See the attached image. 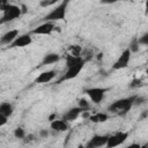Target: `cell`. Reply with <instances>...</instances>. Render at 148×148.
<instances>
[{
    "label": "cell",
    "instance_id": "cell-14",
    "mask_svg": "<svg viewBox=\"0 0 148 148\" xmlns=\"http://www.w3.org/2000/svg\"><path fill=\"white\" fill-rule=\"evenodd\" d=\"M50 127L56 131V132H65L67 131L68 128V125H67V121L62 120V119H59V120H52L51 124H50Z\"/></svg>",
    "mask_w": 148,
    "mask_h": 148
},
{
    "label": "cell",
    "instance_id": "cell-1",
    "mask_svg": "<svg viewBox=\"0 0 148 148\" xmlns=\"http://www.w3.org/2000/svg\"><path fill=\"white\" fill-rule=\"evenodd\" d=\"M135 98H136V95L131 96V97H126V98H121V99H118V101H114L111 105H109L108 110L110 112H112V113H118L120 116H124L134 105Z\"/></svg>",
    "mask_w": 148,
    "mask_h": 148
},
{
    "label": "cell",
    "instance_id": "cell-3",
    "mask_svg": "<svg viewBox=\"0 0 148 148\" xmlns=\"http://www.w3.org/2000/svg\"><path fill=\"white\" fill-rule=\"evenodd\" d=\"M67 5H68L67 1L60 2L54 9H52L49 14H46L43 17L44 22H52L53 23L56 21L65 20V17H66V10H67Z\"/></svg>",
    "mask_w": 148,
    "mask_h": 148
},
{
    "label": "cell",
    "instance_id": "cell-18",
    "mask_svg": "<svg viewBox=\"0 0 148 148\" xmlns=\"http://www.w3.org/2000/svg\"><path fill=\"white\" fill-rule=\"evenodd\" d=\"M108 118H109V116H108L106 113H102V112L91 114V116L89 117L90 121H92V123H104V121L108 120Z\"/></svg>",
    "mask_w": 148,
    "mask_h": 148
},
{
    "label": "cell",
    "instance_id": "cell-24",
    "mask_svg": "<svg viewBox=\"0 0 148 148\" xmlns=\"http://www.w3.org/2000/svg\"><path fill=\"white\" fill-rule=\"evenodd\" d=\"M138 43H139V44H142V45H147V44H148V34L146 32L142 37H140V38L138 39Z\"/></svg>",
    "mask_w": 148,
    "mask_h": 148
},
{
    "label": "cell",
    "instance_id": "cell-29",
    "mask_svg": "<svg viewBox=\"0 0 148 148\" xmlns=\"http://www.w3.org/2000/svg\"><path fill=\"white\" fill-rule=\"evenodd\" d=\"M140 146H141V145H139V143H131L130 146H127V147H125V148H140Z\"/></svg>",
    "mask_w": 148,
    "mask_h": 148
},
{
    "label": "cell",
    "instance_id": "cell-20",
    "mask_svg": "<svg viewBox=\"0 0 148 148\" xmlns=\"http://www.w3.org/2000/svg\"><path fill=\"white\" fill-rule=\"evenodd\" d=\"M14 135H15V138H17V139H23V138L25 136V132H24L23 128L17 127V128L14 131Z\"/></svg>",
    "mask_w": 148,
    "mask_h": 148
},
{
    "label": "cell",
    "instance_id": "cell-26",
    "mask_svg": "<svg viewBox=\"0 0 148 148\" xmlns=\"http://www.w3.org/2000/svg\"><path fill=\"white\" fill-rule=\"evenodd\" d=\"M143 101H145L143 97H138V96H136V98H135V101H134V105H135V104H136V105H138V104H141V103H143Z\"/></svg>",
    "mask_w": 148,
    "mask_h": 148
},
{
    "label": "cell",
    "instance_id": "cell-31",
    "mask_svg": "<svg viewBox=\"0 0 148 148\" xmlns=\"http://www.w3.org/2000/svg\"><path fill=\"white\" fill-rule=\"evenodd\" d=\"M140 148H148V145H147V143H145V145L140 146Z\"/></svg>",
    "mask_w": 148,
    "mask_h": 148
},
{
    "label": "cell",
    "instance_id": "cell-10",
    "mask_svg": "<svg viewBox=\"0 0 148 148\" xmlns=\"http://www.w3.org/2000/svg\"><path fill=\"white\" fill-rule=\"evenodd\" d=\"M108 141V135H94L91 139L87 142L86 148H101L106 145Z\"/></svg>",
    "mask_w": 148,
    "mask_h": 148
},
{
    "label": "cell",
    "instance_id": "cell-8",
    "mask_svg": "<svg viewBox=\"0 0 148 148\" xmlns=\"http://www.w3.org/2000/svg\"><path fill=\"white\" fill-rule=\"evenodd\" d=\"M32 42V38L30 36V34H23V35H20L15 38V40L9 44L8 47L10 49H14V47H24V46H28L29 44H31Z\"/></svg>",
    "mask_w": 148,
    "mask_h": 148
},
{
    "label": "cell",
    "instance_id": "cell-9",
    "mask_svg": "<svg viewBox=\"0 0 148 148\" xmlns=\"http://www.w3.org/2000/svg\"><path fill=\"white\" fill-rule=\"evenodd\" d=\"M54 29H56L54 23H52V22H44V23L39 24L38 27H36L35 29H32L31 34H34V35H50Z\"/></svg>",
    "mask_w": 148,
    "mask_h": 148
},
{
    "label": "cell",
    "instance_id": "cell-21",
    "mask_svg": "<svg viewBox=\"0 0 148 148\" xmlns=\"http://www.w3.org/2000/svg\"><path fill=\"white\" fill-rule=\"evenodd\" d=\"M138 49H139V43H138V38H134V39L132 40V43H131V45H130L128 50H130L131 52H136V51H138Z\"/></svg>",
    "mask_w": 148,
    "mask_h": 148
},
{
    "label": "cell",
    "instance_id": "cell-30",
    "mask_svg": "<svg viewBox=\"0 0 148 148\" xmlns=\"http://www.w3.org/2000/svg\"><path fill=\"white\" fill-rule=\"evenodd\" d=\"M27 139H28L27 141H32L34 140V135H29V136H27Z\"/></svg>",
    "mask_w": 148,
    "mask_h": 148
},
{
    "label": "cell",
    "instance_id": "cell-28",
    "mask_svg": "<svg viewBox=\"0 0 148 148\" xmlns=\"http://www.w3.org/2000/svg\"><path fill=\"white\" fill-rule=\"evenodd\" d=\"M6 123H7V118L0 114V126H2V125H5Z\"/></svg>",
    "mask_w": 148,
    "mask_h": 148
},
{
    "label": "cell",
    "instance_id": "cell-17",
    "mask_svg": "<svg viewBox=\"0 0 148 148\" xmlns=\"http://www.w3.org/2000/svg\"><path fill=\"white\" fill-rule=\"evenodd\" d=\"M81 62H86V60L82 57H74V56H71V54L66 56V66H67V68L72 67L74 65L81 64Z\"/></svg>",
    "mask_w": 148,
    "mask_h": 148
},
{
    "label": "cell",
    "instance_id": "cell-5",
    "mask_svg": "<svg viewBox=\"0 0 148 148\" xmlns=\"http://www.w3.org/2000/svg\"><path fill=\"white\" fill-rule=\"evenodd\" d=\"M83 66H84V62H81V64L74 65V66H72V67H68L67 71L65 72V74H64L56 83L59 84V83H61V82H64V81H68V80H72V79H74V77H76V76L80 74V72L82 71Z\"/></svg>",
    "mask_w": 148,
    "mask_h": 148
},
{
    "label": "cell",
    "instance_id": "cell-11",
    "mask_svg": "<svg viewBox=\"0 0 148 148\" xmlns=\"http://www.w3.org/2000/svg\"><path fill=\"white\" fill-rule=\"evenodd\" d=\"M57 73L56 71H46L40 73L36 79H35V83H47L50 81H52L56 77Z\"/></svg>",
    "mask_w": 148,
    "mask_h": 148
},
{
    "label": "cell",
    "instance_id": "cell-12",
    "mask_svg": "<svg viewBox=\"0 0 148 148\" xmlns=\"http://www.w3.org/2000/svg\"><path fill=\"white\" fill-rule=\"evenodd\" d=\"M83 111H86V110H83V109H81V108H79V106L72 108V109H69V110L64 114L62 120H65V121H73V120H75Z\"/></svg>",
    "mask_w": 148,
    "mask_h": 148
},
{
    "label": "cell",
    "instance_id": "cell-22",
    "mask_svg": "<svg viewBox=\"0 0 148 148\" xmlns=\"http://www.w3.org/2000/svg\"><path fill=\"white\" fill-rule=\"evenodd\" d=\"M79 108H81V109H83V110L89 109V103H88V101L84 99V98H81V99L79 101Z\"/></svg>",
    "mask_w": 148,
    "mask_h": 148
},
{
    "label": "cell",
    "instance_id": "cell-7",
    "mask_svg": "<svg viewBox=\"0 0 148 148\" xmlns=\"http://www.w3.org/2000/svg\"><path fill=\"white\" fill-rule=\"evenodd\" d=\"M130 59H131V51L128 49H126V50L123 51V53L117 59V61L112 65V68L113 69H123V68H126L128 66Z\"/></svg>",
    "mask_w": 148,
    "mask_h": 148
},
{
    "label": "cell",
    "instance_id": "cell-4",
    "mask_svg": "<svg viewBox=\"0 0 148 148\" xmlns=\"http://www.w3.org/2000/svg\"><path fill=\"white\" fill-rule=\"evenodd\" d=\"M128 138V132H118L113 135L108 136V141L105 147L106 148H114L120 146L121 143H124L126 141V139Z\"/></svg>",
    "mask_w": 148,
    "mask_h": 148
},
{
    "label": "cell",
    "instance_id": "cell-15",
    "mask_svg": "<svg viewBox=\"0 0 148 148\" xmlns=\"http://www.w3.org/2000/svg\"><path fill=\"white\" fill-rule=\"evenodd\" d=\"M59 60H60V56H59L58 53H47V54L44 56L40 66H44V65H52V64H56V62L59 61Z\"/></svg>",
    "mask_w": 148,
    "mask_h": 148
},
{
    "label": "cell",
    "instance_id": "cell-27",
    "mask_svg": "<svg viewBox=\"0 0 148 148\" xmlns=\"http://www.w3.org/2000/svg\"><path fill=\"white\" fill-rule=\"evenodd\" d=\"M39 135H40V138H46V136L49 135V132H47L46 130H40Z\"/></svg>",
    "mask_w": 148,
    "mask_h": 148
},
{
    "label": "cell",
    "instance_id": "cell-6",
    "mask_svg": "<svg viewBox=\"0 0 148 148\" xmlns=\"http://www.w3.org/2000/svg\"><path fill=\"white\" fill-rule=\"evenodd\" d=\"M106 91H108V88H89L84 90V92L90 97L91 102L95 104H99L103 101Z\"/></svg>",
    "mask_w": 148,
    "mask_h": 148
},
{
    "label": "cell",
    "instance_id": "cell-23",
    "mask_svg": "<svg viewBox=\"0 0 148 148\" xmlns=\"http://www.w3.org/2000/svg\"><path fill=\"white\" fill-rule=\"evenodd\" d=\"M56 3H57V1H56V0H51V1L42 0V1L39 2V5H40L42 7H49V6H53V5H56Z\"/></svg>",
    "mask_w": 148,
    "mask_h": 148
},
{
    "label": "cell",
    "instance_id": "cell-32",
    "mask_svg": "<svg viewBox=\"0 0 148 148\" xmlns=\"http://www.w3.org/2000/svg\"><path fill=\"white\" fill-rule=\"evenodd\" d=\"M6 2H7V1H5V0H0V7H1L3 3H6Z\"/></svg>",
    "mask_w": 148,
    "mask_h": 148
},
{
    "label": "cell",
    "instance_id": "cell-25",
    "mask_svg": "<svg viewBox=\"0 0 148 148\" xmlns=\"http://www.w3.org/2000/svg\"><path fill=\"white\" fill-rule=\"evenodd\" d=\"M139 86H141V81L138 80V79H134V80L132 81V83L130 84L131 88H135V87H139Z\"/></svg>",
    "mask_w": 148,
    "mask_h": 148
},
{
    "label": "cell",
    "instance_id": "cell-33",
    "mask_svg": "<svg viewBox=\"0 0 148 148\" xmlns=\"http://www.w3.org/2000/svg\"><path fill=\"white\" fill-rule=\"evenodd\" d=\"M77 148H86V146H83V145H79Z\"/></svg>",
    "mask_w": 148,
    "mask_h": 148
},
{
    "label": "cell",
    "instance_id": "cell-13",
    "mask_svg": "<svg viewBox=\"0 0 148 148\" xmlns=\"http://www.w3.org/2000/svg\"><path fill=\"white\" fill-rule=\"evenodd\" d=\"M17 36H18V30H17V29L9 30V31H7L5 35L1 36V38H0V44H7V45H9V44H12V43L15 40V38H16Z\"/></svg>",
    "mask_w": 148,
    "mask_h": 148
},
{
    "label": "cell",
    "instance_id": "cell-19",
    "mask_svg": "<svg viewBox=\"0 0 148 148\" xmlns=\"http://www.w3.org/2000/svg\"><path fill=\"white\" fill-rule=\"evenodd\" d=\"M69 51H71V56H74V57H81V46L79 45H71L69 46Z\"/></svg>",
    "mask_w": 148,
    "mask_h": 148
},
{
    "label": "cell",
    "instance_id": "cell-16",
    "mask_svg": "<svg viewBox=\"0 0 148 148\" xmlns=\"http://www.w3.org/2000/svg\"><path fill=\"white\" fill-rule=\"evenodd\" d=\"M0 114L8 118L9 116L13 114V105L8 102H3L0 104Z\"/></svg>",
    "mask_w": 148,
    "mask_h": 148
},
{
    "label": "cell",
    "instance_id": "cell-2",
    "mask_svg": "<svg viewBox=\"0 0 148 148\" xmlns=\"http://www.w3.org/2000/svg\"><path fill=\"white\" fill-rule=\"evenodd\" d=\"M0 10L3 13V15L0 17V25L5 24L7 22H12L13 20H15V18H17V17H20L22 15L21 7L17 6V5L9 3V2L3 3L0 7Z\"/></svg>",
    "mask_w": 148,
    "mask_h": 148
}]
</instances>
